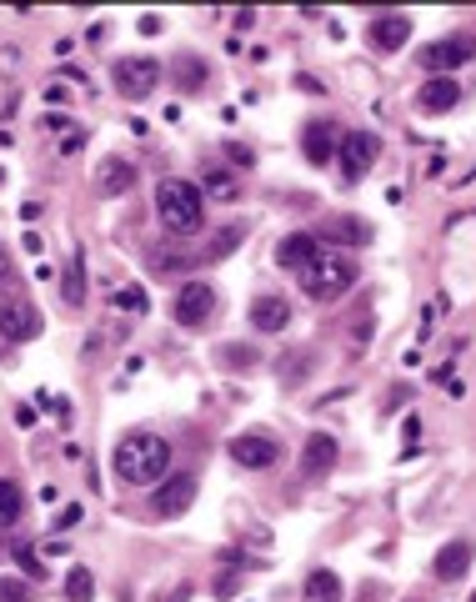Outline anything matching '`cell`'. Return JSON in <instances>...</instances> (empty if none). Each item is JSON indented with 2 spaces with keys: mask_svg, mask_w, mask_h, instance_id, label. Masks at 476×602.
Masks as SVG:
<instances>
[{
  "mask_svg": "<svg viewBox=\"0 0 476 602\" xmlns=\"http://www.w3.org/2000/svg\"><path fill=\"white\" fill-rule=\"evenodd\" d=\"M116 477L131 482V487H146V482H161L166 467H171V442L156 437V432H131L116 442Z\"/></svg>",
  "mask_w": 476,
  "mask_h": 602,
  "instance_id": "obj_1",
  "label": "cell"
},
{
  "mask_svg": "<svg viewBox=\"0 0 476 602\" xmlns=\"http://www.w3.org/2000/svg\"><path fill=\"white\" fill-rule=\"evenodd\" d=\"M156 216H161L166 231L191 236V231L206 221V196H201V186H196V181H181V176H166V181L156 186Z\"/></svg>",
  "mask_w": 476,
  "mask_h": 602,
  "instance_id": "obj_2",
  "label": "cell"
},
{
  "mask_svg": "<svg viewBox=\"0 0 476 602\" xmlns=\"http://www.w3.org/2000/svg\"><path fill=\"white\" fill-rule=\"evenodd\" d=\"M351 281H356V266L341 251H316V261L301 271V286H306L311 301H336V296L351 291Z\"/></svg>",
  "mask_w": 476,
  "mask_h": 602,
  "instance_id": "obj_3",
  "label": "cell"
},
{
  "mask_svg": "<svg viewBox=\"0 0 476 602\" xmlns=\"http://www.w3.org/2000/svg\"><path fill=\"white\" fill-rule=\"evenodd\" d=\"M156 86H161V61H151V56H126V61H116V91H121L126 101H146Z\"/></svg>",
  "mask_w": 476,
  "mask_h": 602,
  "instance_id": "obj_4",
  "label": "cell"
},
{
  "mask_svg": "<svg viewBox=\"0 0 476 602\" xmlns=\"http://www.w3.org/2000/svg\"><path fill=\"white\" fill-rule=\"evenodd\" d=\"M466 61H476V36H441V41H431V46H421V66L426 71H456V66H466Z\"/></svg>",
  "mask_w": 476,
  "mask_h": 602,
  "instance_id": "obj_5",
  "label": "cell"
},
{
  "mask_svg": "<svg viewBox=\"0 0 476 602\" xmlns=\"http://www.w3.org/2000/svg\"><path fill=\"white\" fill-rule=\"evenodd\" d=\"M336 156H341V171H346V181H361V176L376 166V156H381V141H376L371 131H346Z\"/></svg>",
  "mask_w": 476,
  "mask_h": 602,
  "instance_id": "obj_6",
  "label": "cell"
},
{
  "mask_svg": "<svg viewBox=\"0 0 476 602\" xmlns=\"http://www.w3.org/2000/svg\"><path fill=\"white\" fill-rule=\"evenodd\" d=\"M196 477L191 472H176V477H166L156 492H151V512L156 517H181V512H191V502H196Z\"/></svg>",
  "mask_w": 476,
  "mask_h": 602,
  "instance_id": "obj_7",
  "label": "cell"
},
{
  "mask_svg": "<svg viewBox=\"0 0 476 602\" xmlns=\"http://www.w3.org/2000/svg\"><path fill=\"white\" fill-rule=\"evenodd\" d=\"M211 312H216L211 281H186V286L176 291V322H181V327H206Z\"/></svg>",
  "mask_w": 476,
  "mask_h": 602,
  "instance_id": "obj_8",
  "label": "cell"
},
{
  "mask_svg": "<svg viewBox=\"0 0 476 602\" xmlns=\"http://www.w3.org/2000/svg\"><path fill=\"white\" fill-rule=\"evenodd\" d=\"M0 337L6 342H36L41 337V317H36V307L31 301H0Z\"/></svg>",
  "mask_w": 476,
  "mask_h": 602,
  "instance_id": "obj_9",
  "label": "cell"
},
{
  "mask_svg": "<svg viewBox=\"0 0 476 602\" xmlns=\"http://www.w3.org/2000/svg\"><path fill=\"white\" fill-rule=\"evenodd\" d=\"M276 457H281V447H276L271 437H261V432H241V437H231V462H236V467L261 472V467H271Z\"/></svg>",
  "mask_w": 476,
  "mask_h": 602,
  "instance_id": "obj_10",
  "label": "cell"
},
{
  "mask_svg": "<svg viewBox=\"0 0 476 602\" xmlns=\"http://www.w3.org/2000/svg\"><path fill=\"white\" fill-rule=\"evenodd\" d=\"M316 251H321V236H311V231H291V236L276 246V261H281L286 271H306V266L316 261Z\"/></svg>",
  "mask_w": 476,
  "mask_h": 602,
  "instance_id": "obj_11",
  "label": "cell"
},
{
  "mask_svg": "<svg viewBox=\"0 0 476 602\" xmlns=\"http://www.w3.org/2000/svg\"><path fill=\"white\" fill-rule=\"evenodd\" d=\"M331 467H336V437L311 432L306 447H301V472H306V477H326Z\"/></svg>",
  "mask_w": 476,
  "mask_h": 602,
  "instance_id": "obj_12",
  "label": "cell"
},
{
  "mask_svg": "<svg viewBox=\"0 0 476 602\" xmlns=\"http://www.w3.org/2000/svg\"><path fill=\"white\" fill-rule=\"evenodd\" d=\"M406 41H411V21H406V16H376V21H371V46H376L381 56L401 51Z\"/></svg>",
  "mask_w": 476,
  "mask_h": 602,
  "instance_id": "obj_13",
  "label": "cell"
},
{
  "mask_svg": "<svg viewBox=\"0 0 476 602\" xmlns=\"http://www.w3.org/2000/svg\"><path fill=\"white\" fill-rule=\"evenodd\" d=\"M286 322H291L286 296H256L251 301V327L256 332H286Z\"/></svg>",
  "mask_w": 476,
  "mask_h": 602,
  "instance_id": "obj_14",
  "label": "cell"
},
{
  "mask_svg": "<svg viewBox=\"0 0 476 602\" xmlns=\"http://www.w3.org/2000/svg\"><path fill=\"white\" fill-rule=\"evenodd\" d=\"M96 186H101L106 196H126V191L136 186V166L121 161V156H106V161L96 166Z\"/></svg>",
  "mask_w": 476,
  "mask_h": 602,
  "instance_id": "obj_15",
  "label": "cell"
},
{
  "mask_svg": "<svg viewBox=\"0 0 476 602\" xmlns=\"http://www.w3.org/2000/svg\"><path fill=\"white\" fill-rule=\"evenodd\" d=\"M416 101H421V111L441 116V111H451V106L461 101V86H456L451 76H436V81H426V86H421V96H416Z\"/></svg>",
  "mask_w": 476,
  "mask_h": 602,
  "instance_id": "obj_16",
  "label": "cell"
},
{
  "mask_svg": "<svg viewBox=\"0 0 476 602\" xmlns=\"http://www.w3.org/2000/svg\"><path fill=\"white\" fill-rule=\"evenodd\" d=\"M466 567H471V547H466V542H446V547L436 552V562H431V572H436L441 582H461Z\"/></svg>",
  "mask_w": 476,
  "mask_h": 602,
  "instance_id": "obj_17",
  "label": "cell"
},
{
  "mask_svg": "<svg viewBox=\"0 0 476 602\" xmlns=\"http://www.w3.org/2000/svg\"><path fill=\"white\" fill-rule=\"evenodd\" d=\"M331 151H336V131H331L326 121H311V126H306V156H311L316 166H326Z\"/></svg>",
  "mask_w": 476,
  "mask_h": 602,
  "instance_id": "obj_18",
  "label": "cell"
},
{
  "mask_svg": "<svg viewBox=\"0 0 476 602\" xmlns=\"http://www.w3.org/2000/svg\"><path fill=\"white\" fill-rule=\"evenodd\" d=\"M26 512V497H21V482L16 477H0V527H16Z\"/></svg>",
  "mask_w": 476,
  "mask_h": 602,
  "instance_id": "obj_19",
  "label": "cell"
},
{
  "mask_svg": "<svg viewBox=\"0 0 476 602\" xmlns=\"http://www.w3.org/2000/svg\"><path fill=\"white\" fill-rule=\"evenodd\" d=\"M306 602H341V577L326 572V567H316L306 577Z\"/></svg>",
  "mask_w": 476,
  "mask_h": 602,
  "instance_id": "obj_20",
  "label": "cell"
},
{
  "mask_svg": "<svg viewBox=\"0 0 476 602\" xmlns=\"http://www.w3.org/2000/svg\"><path fill=\"white\" fill-rule=\"evenodd\" d=\"M61 296H66V307H81L86 301V261H81V251L71 256V266L61 276Z\"/></svg>",
  "mask_w": 476,
  "mask_h": 602,
  "instance_id": "obj_21",
  "label": "cell"
},
{
  "mask_svg": "<svg viewBox=\"0 0 476 602\" xmlns=\"http://www.w3.org/2000/svg\"><path fill=\"white\" fill-rule=\"evenodd\" d=\"M176 76H181V91H201V86H206V66H201L196 56H181V61H176Z\"/></svg>",
  "mask_w": 476,
  "mask_h": 602,
  "instance_id": "obj_22",
  "label": "cell"
},
{
  "mask_svg": "<svg viewBox=\"0 0 476 602\" xmlns=\"http://www.w3.org/2000/svg\"><path fill=\"white\" fill-rule=\"evenodd\" d=\"M66 597H71V602H91V597H96V577H91L86 567H76V572L66 577Z\"/></svg>",
  "mask_w": 476,
  "mask_h": 602,
  "instance_id": "obj_23",
  "label": "cell"
},
{
  "mask_svg": "<svg viewBox=\"0 0 476 602\" xmlns=\"http://www.w3.org/2000/svg\"><path fill=\"white\" fill-rule=\"evenodd\" d=\"M236 181L226 176V171H206V186H201V196H221V201H236Z\"/></svg>",
  "mask_w": 476,
  "mask_h": 602,
  "instance_id": "obj_24",
  "label": "cell"
},
{
  "mask_svg": "<svg viewBox=\"0 0 476 602\" xmlns=\"http://www.w3.org/2000/svg\"><path fill=\"white\" fill-rule=\"evenodd\" d=\"M241 236H246V231H241V226H226V231H221V236H216V241H211V251H206V256H211V261H221V256H231V251H236V241H241Z\"/></svg>",
  "mask_w": 476,
  "mask_h": 602,
  "instance_id": "obj_25",
  "label": "cell"
},
{
  "mask_svg": "<svg viewBox=\"0 0 476 602\" xmlns=\"http://www.w3.org/2000/svg\"><path fill=\"white\" fill-rule=\"evenodd\" d=\"M116 307L141 317V312H146V291H141V286H121V291H116Z\"/></svg>",
  "mask_w": 476,
  "mask_h": 602,
  "instance_id": "obj_26",
  "label": "cell"
},
{
  "mask_svg": "<svg viewBox=\"0 0 476 602\" xmlns=\"http://www.w3.org/2000/svg\"><path fill=\"white\" fill-rule=\"evenodd\" d=\"M16 562H21V572H26V577H46V567H41V557H36V547H31V542H16Z\"/></svg>",
  "mask_w": 476,
  "mask_h": 602,
  "instance_id": "obj_27",
  "label": "cell"
},
{
  "mask_svg": "<svg viewBox=\"0 0 476 602\" xmlns=\"http://www.w3.org/2000/svg\"><path fill=\"white\" fill-rule=\"evenodd\" d=\"M0 602H31V582H21V577H0Z\"/></svg>",
  "mask_w": 476,
  "mask_h": 602,
  "instance_id": "obj_28",
  "label": "cell"
},
{
  "mask_svg": "<svg viewBox=\"0 0 476 602\" xmlns=\"http://www.w3.org/2000/svg\"><path fill=\"white\" fill-rule=\"evenodd\" d=\"M326 236H346V241H366V231H361L356 221H331V226H326Z\"/></svg>",
  "mask_w": 476,
  "mask_h": 602,
  "instance_id": "obj_29",
  "label": "cell"
},
{
  "mask_svg": "<svg viewBox=\"0 0 476 602\" xmlns=\"http://www.w3.org/2000/svg\"><path fill=\"white\" fill-rule=\"evenodd\" d=\"M76 522H81V507H76V502H71V507H66V512H61V517H56V532H71V527H76Z\"/></svg>",
  "mask_w": 476,
  "mask_h": 602,
  "instance_id": "obj_30",
  "label": "cell"
},
{
  "mask_svg": "<svg viewBox=\"0 0 476 602\" xmlns=\"http://www.w3.org/2000/svg\"><path fill=\"white\" fill-rule=\"evenodd\" d=\"M221 357H226V362H236V367H251V362H256V352H241V347H226Z\"/></svg>",
  "mask_w": 476,
  "mask_h": 602,
  "instance_id": "obj_31",
  "label": "cell"
},
{
  "mask_svg": "<svg viewBox=\"0 0 476 602\" xmlns=\"http://www.w3.org/2000/svg\"><path fill=\"white\" fill-rule=\"evenodd\" d=\"M161 31V16H141V36H156Z\"/></svg>",
  "mask_w": 476,
  "mask_h": 602,
  "instance_id": "obj_32",
  "label": "cell"
},
{
  "mask_svg": "<svg viewBox=\"0 0 476 602\" xmlns=\"http://www.w3.org/2000/svg\"><path fill=\"white\" fill-rule=\"evenodd\" d=\"M6 276H11V256H6V251H0V281H6Z\"/></svg>",
  "mask_w": 476,
  "mask_h": 602,
  "instance_id": "obj_33",
  "label": "cell"
}]
</instances>
